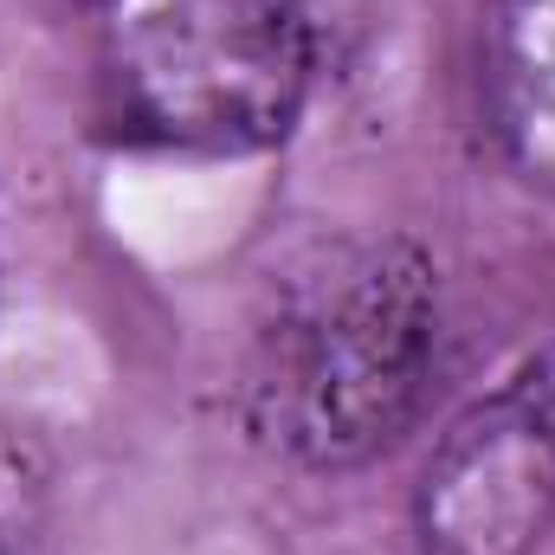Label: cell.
<instances>
[{"mask_svg":"<svg viewBox=\"0 0 555 555\" xmlns=\"http://www.w3.org/2000/svg\"><path fill=\"white\" fill-rule=\"evenodd\" d=\"M439 369V272L408 240L349 246L259 336L253 433L304 472L382 459L426 408Z\"/></svg>","mask_w":555,"mask_h":555,"instance_id":"obj_1","label":"cell"},{"mask_svg":"<svg viewBox=\"0 0 555 555\" xmlns=\"http://www.w3.org/2000/svg\"><path fill=\"white\" fill-rule=\"evenodd\" d=\"M317 72L310 0H155L104 59V124L130 149L240 162L304 124Z\"/></svg>","mask_w":555,"mask_h":555,"instance_id":"obj_2","label":"cell"},{"mask_svg":"<svg viewBox=\"0 0 555 555\" xmlns=\"http://www.w3.org/2000/svg\"><path fill=\"white\" fill-rule=\"evenodd\" d=\"M555 530V362L452 420L414 478L420 555H537Z\"/></svg>","mask_w":555,"mask_h":555,"instance_id":"obj_3","label":"cell"},{"mask_svg":"<svg viewBox=\"0 0 555 555\" xmlns=\"http://www.w3.org/2000/svg\"><path fill=\"white\" fill-rule=\"evenodd\" d=\"M478 111L504 168L555 201V0H485Z\"/></svg>","mask_w":555,"mask_h":555,"instance_id":"obj_4","label":"cell"}]
</instances>
